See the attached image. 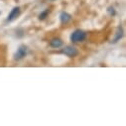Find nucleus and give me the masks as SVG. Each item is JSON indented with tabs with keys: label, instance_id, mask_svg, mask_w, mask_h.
Returning <instances> with one entry per match:
<instances>
[{
	"label": "nucleus",
	"instance_id": "nucleus-2",
	"mask_svg": "<svg viewBox=\"0 0 126 126\" xmlns=\"http://www.w3.org/2000/svg\"><path fill=\"white\" fill-rule=\"evenodd\" d=\"M61 53L66 55L69 58H75V57H77L79 55L78 49L76 47H74V46H67V47H65L64 49L61 51Z\"/></svg>",
	"mask_w": 126,
	"mask_h": 126
},
{
	"label": "nucleus",
	"instance_id": "nucleus-9",
	"mask_svg": "<svg viewBox=\"0 0 126 126\" xmlns=\"http://www.w3.org/2000/svg\"><path fill=\"white\" fill-rule=\"evenodd\" d=\"M107 11L109 12V14H110V15H112V16H113V15H115V10H114V8H113V7H109V8L107 9Z\"/></svg>",
	"mask_w": 126,
	"mask_h": 126
},
{
	"label": "nucleus",
	"instance_id": "nucleus-10",
	"mask_svg": "<svg viewBox=\"0 0 126 126\" xmlns=\"http://www.w3.org/2000/svg\"><path fill=\"white\" fill-rule=\"evenodd\" d=\"M51 1H54V0H51Z\"/></svg>",
	"mask_w": 126,
	"mask_h": 126
},
{
	"label": "nucleus",
	"instance_id": "nucleus-5",
	"mask_svg": "<svg viewBox=\"0 0 126 126\" xmlns=\"http://www.w3.org/2000/svg\"><path fill=\"white\" fill-rule=\"evenodd\" d=\"M60 20H61V23L62 24H68L71 20H72V16L71 14L67 13V12H62L61 15H60Z\"/></svg>",
	"mask_w": 126,
	"mask_h": 126
},
{
	"label": "nucleus",
	"instance_id": "nucleus-6",
	"mask_svg": "<svg viewBox=\"0 0 126 126\" xmlns=\"http://www.w3.org/2000/svg\"><path fill=\"white\" fill-rule=\"evenodd\" d=\"M63 41L60 39V38H53L51 41H50V46L52 48H55V49H58V48H61L63 46Z\"/></svg>",
	"mask_w": 126,
	"mask_h": 126
},
{
	"label": "nucleus",
	"instance_id": "nucleus-4",
	"mask_svg": "<svg viewBox=\"0 0 126 126\" xmlns=\"http://www.w3.org/2000/svg\"><path fill=\"white\" fill-rule=\"evenodd\" d=\"M20 13H21L20 8H19V7H14V8L11 10V12L9 13V15H8V17H7V21H13V20H15V19L20 15Z\"/></svg>",
	"mask_w": 126,
	"mask_h": 126
},
{
	"label": "nucleus",
	"instance_id": "nucleus-8",
	"mask_svg": "<svg viewBox=\"0 0 126 126\" xmlns=\"http://www.w3.org/2000/svg\"><path fill=\"white\" fill-rule=\"evenodd\" d=\"M49 14H50V9H45L44 11H42V12L40 13L39 19H40V20H45V19L49 16Z\"/></svg>",
	"mask_w": 126,
	"mask_h": 126
},
{
	"label": "nucleus",
	"instance_id": "nucleus-7",
	"mask_svg": "<svg viewBox=\"0 0 126 126\" xmlns=\"http://www.w3.org/2000/svg\"><path fill=\"white\" fill-rule=\"evenodd\" d=\"M122 36H123V30H122L121 27H119V28H118V32H117V34H116V37L114 38V40H113L112 42H113V43H116L117 41H119V40L122 38Z\"/></svg>",
	"mask_w": 126,
	"mask_h": 126
},
{
	"label": "nucleus",
	"instance_id": "nucleus-1",
	"mask_svg": "<svg viewBox=\"0 0 126 126\" xmlns=\"http://www.w3.org/2000/svg\"><path fill=\"white\" fill-rule=\"evenodd\" d=\"M86 38V32L84 31L80 30V29H78L76 30L75 32L71 35V41L73 43H80V42H83Z\"/></svg>",
	"mask_w": 126,
	"mask_h": 126
},
{
	"label": "nucleus",
	"instance_id": "nucleus-3",
	"mask_svg": "<svg viewBox=\"0 0 126 126\" xmlns=\"http://www.w3.org/2000/svg\"><path fill=\"white\" fill-rule=\"evenodd\" d=\"M27 53H28L27 47L24 46V45H22V46L19 47V49L17 50L16 54L14 55V59H15L16 61H20V60H22L23 58H25V57L27 56Z\"/></svg>",
	"mask_w": 126,
	"mask_h": 126
}]
</instances>
